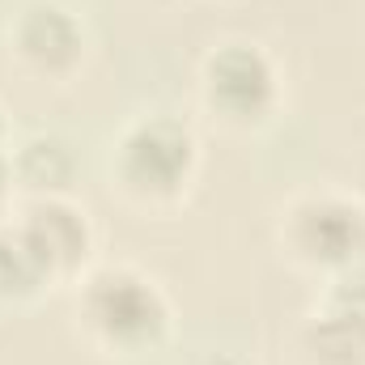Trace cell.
Here are the masks:
<instances>
[{"label": "cell", "instance_id": "cell-8", "mask_svg": "<svg viewBox=\"0 0 365 365\" xmlns=\"http://www.w3.org/2000/svg\"><path fill=\"white\" fill-rule=\"evenodd\" d=\"M302 357L306 365H365V327L336 310H319L302 327Z\"/></svg>", "mask_w": 365, "mask_h": 365}, {"label": "cell", "instance_id": "cell-11", "mask_svg": "<svg viewBox=\"0 0 365 365\" xmlns=\"http://www.w3.org/2000/svg\"><path fill=\"white\" fill-rule=\"evenodd\" d=\"M9 187H13V153L0 149V200L9 195Z\"/></svg>", "mask_w": 365, "mask_h": 365}, {"label": "cell", "instance_id": "cell-13", "mask_svg": "<svg viewBox=\"0 0 365 365\" xmlns=\"http://www.w3.org/2000/svg\"><path fill=\"white\" fill-rule=\"evenodd\" d=\"M0 128H4V119H0Z\"/></svg>", "mask_w": 365, "mask_h": 365}, {"label": "cell", "instance_id": "cell-10", "mask_svg": "<svg viewBox=\"0 0 365 365\" xmlns=\"http://www.w3.org/2000/svg\"><path fill=\"white\" fill-rule=\"evenodd\" d=\"M323 310H336V314H344V319H353V323L365 327V264L331 276Z\"/></svg>", "mask_w": 365, "mask_h": 365}, {"label": "cell", "instance_id": "cell-12", "mask_svg": "<svg viewBox=\"0 0 365 365\" xmlns=\"http://www.w3.org/2000/svg\"><path fill=\"white\" fill-rule=\"evenodd\" d=\"M200 365H247V361H238V357H230V353H212V357H204Z\"/></svg>", "mask_w": 365, "mask_h": 365}, {"label": "cell", "instance_id": "cell-6", "mask_svg": "<svg viewBox=\"0 0 365 365\" xmlns=\"http://www.w3.org/2000/svg\"><path fill=\"white\" fill-rule=\"evenodd\" d=\"M13 230L30 242V251L43 259L51 280L81 268V259L90 255V238H93L90 221L64 195H34V200H26V208L13 217Z\"/></svg>", "mask_w": 365, "mask_h": 365}, {"label": "cell", "instance_id": "cell-7", "mask_svg": "<svg viewBox=\"0 0 365 365\" xmlns=\"http://www.w3.org/2000/svg\"><path fill=\"white\" fill-rule=\"evenodd\" d=\"M73 170H77L73 145L60 136H30L13 153V182L26 187L30 200L34 195H60L73 179Z\"/></svg>", "mask_w": 365, "mask_h": 365}, {"label": "cell", "instance_id": "cell-5", "mask_svg": "<svg viewBox=\"0 0 365 365\" xmlns=\"http://www.w3.org/2000/svg\"><path fill=\"white\" fill-rule=\"evenodd\" d=\"M9 43L17 51V60L26 68H34L38 77H64L81 64L86 51V30L77 21V13L60 0H30L13 13L9 26Z\"/></svg>", "mask_w": 365, "mask_h": 365}, {"label": "cell", "instance_id": "cell-3", "mask_svg": "<svg viewBox=\"0 0 365 365\" xmlns=\"http://www.w3.org/2000/svg\"><path fill=\"white\" fill-rule=\"evenodd\" d=\"M284 251L323 272H344L365 264V204L340 191H306L284 212Z\"/></svg>", "mask_w": 365, "mask_h": 365}, {"label": "cell", "instance_id": "cell-4", "mask_svg": "<svg viewBox=\"0 0 365 365\" xmlns=\"http://www.w3.org/2000/svg\"><path fill=\"white\" fill-rule=\"evenodd\" d=\"M200 90L212 115H221L234 128H251L264 123L276 110L280 81H276V64L268 60L264 47L255 43H221L200 73Z\"/></svg>", "mask_w": 365, "mask_h": 365}, {"label": "cell", "instance_id": "cell-1", "mask_svg": "<svg viewBox=\"0 0 365 365\" xmlns=\"http://www.w3.org/2000/svg\"><path fill=\"white\" fill-rule=\"evenodd\" d=\"M77 319L102 353L145 357L170 336V306L162 289L136 268H102L77 293Z\"/></svg>", "mask_w": 365, "mask_h": 365}, {"label": "cell", "instance_id": "cell-9", "mask_svg": "<svg viewBox=\"0 0 365 365\" xmlns=\"http://www.w3.org/2000/svg\"><path fill=\"white\" fill-rule=\"evenodd\" d=\"M51 284L43 259L30 251V242L9 225H0V302H30Z\"/></svg>", "mask_w": 365, "mask_h": 365}, {"label": "cell", "instance_id": "cell-2", "mask_svg": "<svg viewBox=\"0 0 365 365\" xmlns=\"http://www.w3.org/2000/svg\"><path fill=\"white\" fill-rule=\"evenodd\" d=\"M200 140L195 132L170 115H145L115 140L110 170L128 200L136 204H170L195 179Z\"/></svg>", "mask_w": 365, "mask_h": 365}]
</instances>
